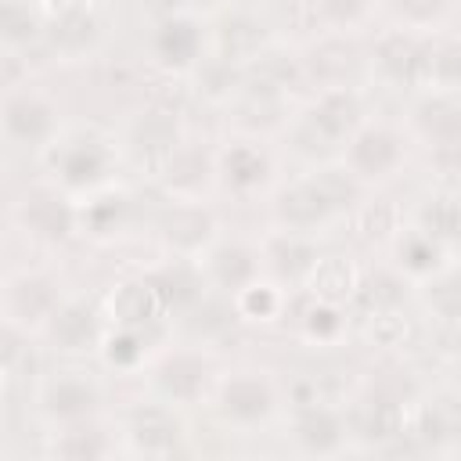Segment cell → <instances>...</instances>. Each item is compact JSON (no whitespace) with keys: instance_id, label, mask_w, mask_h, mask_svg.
<instances>
[{"instance_id":"cell-28","label":"cell","mask_w":461,"mask_h":461,"mask_svg":"<svg viewBox=\"0 0 461 461\" xmlns=\"http://www.w3.org/2000/svg\"><path fill=\"white\" fill-rule=\"evenodd\" d=\"M130 216H133L130 194L126 191H115V187H108V191L101 187L79 209V230H86L94 241H112V238H119L130 227Z\"/></svg>"},{"instance_id":"cell-26","label":"cell","mask_w":461,"mask_h":461,"mask_svg":"<svg viewBox=\"0 0 461 461\" xmlns=\"http://www.w3.org/2000/svg\"><path fill=\"white\" fill-rule=\"evenodd\" d=\"M421 450H450L461 439V403L450 396H436L418 407L407 429Z\"/></svg>"},{"instance_id":"cell-15","label":"cell","mask_w":461,"mask_h":461,"mask_svg":"<svg viewBox=\"0 0 461 461\" xmlns=\"http://www.w3.org/2000/svg\"><path fill=\"white\" fill-rule=\"evenodd\" d=\"M140 277H144V281L151 285V292L158 295L166 317L194 313V310L205 303L209 288H212L209 277H205V270H202V259H191V256H173V259H166V263L144 270Z\"/></svg>"},{"instance_id":"cell-19","label":"cell","mask_w":461,"mask_h":461,"mask_svg":"<svg viewBox=\"0 0 461 461\" xmlns=\"http://www.w3.org/2000/svg\"><path fill=\"white\" fill-rule=\"evenodd\" d=\"M270 176H274V158L256 140H230L216 151V184L234 198H249L263 191Z\"/></svg>"},{"instance_id":"cell-1","label":"cell","mask_w":461,"mask_h":461,"mask_svg":"<svg viewBox=\"0 0 461 461\" xmlns=\"http://www.w3.org/2000/svg\"><path fill=\"white\" fill-rule=\"evenodd\" d=\"M357 176L346 169L342 176L339 173H310V176H299L292 184H285L274 202H270V212H274V223L281 230H299V234H313L321 227H328L357 194Z\"/></svg>"},{"instance_id":"cell-37","label":"cell","mask_w":461,"mask_h":461,"mask_svg":"<svg viewBox=\"0 0 461 461\" xmlns=\"http://www.w3.org/2000/svg\"><path fill=\"white\" fill-rule=\"evenodd\" d=\"M425 306L439 317V321H461V270H439L436 277H429L425 285Z\"/></svg>"},{"instance_id":"cell-34","label":"cell","mask_w":461,"mask_h":461,"mask_svg":"<svg viewBox=\"0 0 461 461\" xmlns=\"http://www.w3.org/2000/svg\"><path fill=\"white\" fill-rule=\"evenodd\" d=\"M295 321H299V331H303L310 342H321V346L339 342L342 331H346V313H342V306H339L335 299H321V295H313V292H310V299L303 303V310H299Z\"/></svg>"},{"instance_id":"cell-8","label":"cell","mask_w":461,"mask_h":461,"mask_svg":"<svg viewBox=\"0 0 461 461\" xmlns=\"http://www.w3.org/2000/svg\"><path fill=\"white\" fill-rule=\"evenodd\" d=\"M148 382L158 400L173 407H187V403H202L205 396H212L216 367L202 349H173L151 364Z\"/></svg>"},{"instance_id":"cell-5","label":"cell","mask_w":461,"mask_h":461,"mask_svg":"<svg viewBox=\"0 0 461 461\" xmlns=\"http://www.w3.org/2000/svg\"><path fill=\"white\" fill-rule=\"evenodd\" d=\"M0 126H4L7 144L14 148H47L58 140L61 112L47 94L32 90L29 83L7 86L4 104H0Z\"/></svg>"},{"instance_id":"cell-18","label":"cell","mask_w":461,"mask_h":461,"mask_svg":"<svg viewBox=\"0 0 461 461\" xmlns=\"http://www.w3.org/2000/svg\"><path fill=\"white\" fill-rule=\"evenodd\" d=\"M198 259H202V270H205L209 285L220 288L230 299L238 292H245L249 285H256L267 270L263 267V249H256L249 241H238V238H230V241L216 238Z\"/></svg>"},{"instance_id":"cell-11","label":"cell","mask_w":461,"mask_h":461,"mask_svg":"<svg viewBox=\"0 0 461 461\" xmlns=\"http://www.w3.org/2000/svg\"><path fill=\"white\" fill-rule=\"evenodd\" d=\"M126 450L137 457H176L187 450V425L173 403H137L122 425Z\"/></svg>"},{"instance_id":"cell-30","label":"cell","mask_w":461,"mask_h":461,"mask_svg":"<svg viewBox=\"0 0 461 461\" xmlns=\"http://www.w3.org/2000/svg\"><path fill=\"white\" fill-rule=\"evenodd\" d=\"M414 227H421L447 249L461 245V191H436L421 198L414 209Z\"/></svg>"},{"instance_id":"cell-4","label":"cell","mask_w":461,"mask_h":461,"mask_svg":"<svg viewBox=\"0 0 461 461\" xmlns=\"http://www.w3.org/2000/svg\"><path fill=\"white\" fill-rule=\"evenodd\" d=\"M364 126V97L346 86H324L299 115V137L313 148H346V140Z\"/></svg>"},{"instance_id":"cell-12","label":"cell","mask_w":461,"mask_h":461,"mask_svg":"<svg viewBox=\"0 0 461 461\" xmlns=\"http://www.w3.org/2000/svg\"><path fill=\"white\" fill-rule=\"evenodd\" d=\"M407 158V140L396 126L385 122H364L346 140V169L360 184H382L389 180Z\"/></svg>"},{"instance_id":"cell-42","label":"cell","mask_w":461,"mask_h":461,"mask_svg":"<svg viewBox=\"0 0 461 461\" xmlns=\"http://www.w3.org/2000/svg\"><path fill=\"white\" fill-rule=\"evenodd\" d=\"M367 7H371V0H313V11H317L328 25H335V29L357 25V22L367 14Z\"/></svg>"},{"instance_id":"cell-3","label":"cell","mask_w":461,"mask_h":461,"mask_svg":"<svg viewBox=\"0 0 461 461\" xmlns=\"http://www.w3.org/2000/svg\"><path fill=\"white\" fill-rule=\"evenodd\" d=\"M277 403H281L277 385L263 371H230V375H220L216 378V389H212V411H216V418L227 429H241V432H252V429H263L267 421H274Z\"/></svg>"},{"instance_id":"cell-36","label":"cell","mask_w":461,"mask_h":461,"mask_svg":"<svg viewBox=\"0 0 461 461\" xmlns=\"http://www.w3.org/2000/svg\"><path fill=\"white\" fill-rule=\"evenodd\" d=\"M281 306H285V295H281V285L274 281H256V285H249L245 292H238L234 295V313L238 317H245V321H270V317H277L281 313Z\"/></svg>"},{"instance_id":"cell-2","label":"cell","mask_w":461,"mask_h":461,"mask_svg":"<svg viewBox=\"0 0 461 461\" xmlns=\"http://www.w3.org/2000/svg\"><path fill=\"white\" fill-rule=\"evenodd\" d=\"M47 166L54 184L65 187L68 194H94L112 180L119 166V148L112 137L97 130H76L50 144Z\"/></svg>"},{"instance_id":"cell-7","label":"cell","mask_w":461,"mask_h":461,"mask_svg":"<svg viewBox=\"0 0 461 461\" xmlns=\"http://www.w3.org/2000/svg\"><path fill=\"white\" fill-rule=\"evenodd\" d=\"M61 303V281L47 270H18L4 281V324L18 328L22 335L43 331Z\"/></svg>"},{"instance_id":"cell-39","label":"cell","mask_w":461,"mask_h":461,"mask_svg":"<svg viewBox=\"0 0 461 461\" xmlns=\"http://www.w3.org/2000/svg\"><path fill=\"white\" fill-rule=\"evenodd\" d=\"M429 86L432 90H457L461 86V40H432Z\"/></svg>"},{"instance_id":"cell-29","label":"cell","mask_w":461,"mask_h":461,"mask_svg":"<svg viewBox=\"0 0 461 461\" xmlns=\"http://www.w3.org/2000/svg\"><path fill=\"white\" fill-rule=\"evenodd\" d=\"M158 342V324H115L101 342V360L115 371L140 367Z\"/></svg>"},{"instance_id":"cell-33","label":"cell","mask_w":461,"mask_h":461,"mask_svg":"<svg viewBox=\"0 0 461 461\" xmlns=\"http://www.w3.org/2000/svg\"><path fill=\"white\" fill-rule=\"evenodd\" d=\"M43 29H47V18L32 0H0V36L7 50L43 40Z\"/></svg>"},{"instance_id":"cell-35","label":"cell","mask_w":461,"mask_h":461,"mask_svg":"<svg viewBox=\"0 0 461 461\" xmlns=\"http://www.w3.org/2000/svg\"><path fill=\"white\" fill-rule=\"evenodd\" d=\"M357 270L342 259V256H328V259H321V267L313 270V277H310V292L313 295H321V299H346V295H353V288H357Z\"/></svg>"},{"instance_id":"cell-9","label":"cell","mask_w":461,"mask_h":461,"mask_svg":"<svg viewBox=\"0 0 461 461\" xmlns=\"http://www.w3.org/2000/svg\"><path fill=\"white\" fill-rule=\"evenodd\" d=\"M148 54H151L155 68H162L169 76L198 72V65L205 61V25H202V18L162 11L151 25Z\"/></svg>"},{"instance_id":"cell-22","label":"cell","mask_w":461,"mask_h":461,"mask_svg":"<svg viewBox=\"0 0 461 461\" xmlns=\"http://www.w3.org/2000/svg\"><path fill=\"white\" fill-rule=\"evenodd\" d=\"M158 238L173 256L198 259L216 241V216L202 202H173L158 216Z\"/></svg>"},{"instance_id":"cell-38","label":"cell","mask_w":461,"mask_h":461,"mask_svg":"<svg viewBox=\"0 0 461 461\" xmlns=\"http://www.w3.org/2000/svg\"><path fill=\"white\" fill-rule=\"evenodd\" d=\"M353 299H357L371 317L389 313V310H396V306H400V299H403V292H400V277H393V274L360 277V281H357V288H353Z\"/></svg>"},{"instance_id":"cell-16","label":"cell","mask_w":461,"mask_h":461,"mask_svg":"<svg viewBox=\"0 0 461 461\" xmlns=\"http://www.w3.org/2000/svg\"><path fill=\"white\" fill-rule=\"evenodd\" d=\"M429 54L432 40L418 29H389L375 43V68L393 86H418L429 83Z\"/></svg>"},{"instance_id":"cell-10","label":"cell","mask_w":461,"mask_h":461,"mask_svg":"<svg viewBox=\"0 0 461 461\" xmlns=\"http://www.w3.org/2000/svg\"><path fill=\"white\" fill-rule=\"evenodd\" d=\"M36 411L54 429L94 421L97 411H101V385L86 371H58V375L40 382Z\"/></svg>"},{"instance_id":"cell-41","label":"cell","mask_w":461,"mask_h":461,"mask_svg":"<svg viewBox=\"0 0 461 461\" xmlns=\"http://www.w3.org/2000/svg\"><path fill=\"white\" fill-rule=\"evenodd\" d=\"M389 7L403 29H432L450 11V0H389Z\"/></svg>"},{"instance_id":"cell-31","label":"cell","mask_w":461,"mask_h":461,"mask_svg":"<svg viewBox=\"0 0 461 461\" xmlns=\"http://www.w3.org/2000/svg\"><path fill=\"white\" fill-rule=\"evenodd\" d=\"M50 457H61V461H97V457H108L115 454V439L94 425V421H79V425H65L54 432L50 447H47Z\"/></svg>"},{"instance_id":"cell-40","label":"cell","mask_w":461,"mask_h":461,"mask_svg":"<svg viewBox=\"0 0 461 461\" xmlns=\"http://www.w3.org/2000/svg\"><path fill=\"white\" fill-rule=\"evenodd\" d=\"M198 76H202V90L212 101H223V97H230L241 86V68L230 61V54L212 58V61H202L198 65Z\"/></svg>"},{"instance_id":"cell-17","label":"cell","mask_w":461,"mask_h":461,"mask_svg":"<svg viewBox=\"0 0 461 461\" xmlns=\"http://www.w3.org/2000/svg\"><path fill=\"white\" fill-rule=\"evenodd\" d=\"M292 443L306 457H331L342 454L349 443V421L346 411L321 403V400H303L292 414Z\"/></svg>"},{"instance_id":"cell-27","label":"cell","mask_w":461,"mask_h":461,"mask_svg":"<svg viewBox=\"0 0 461 461\" xmlns=\"http://www.w3.org/2000/svg\"><path fill=\"white\" fill-rule=\"evenodd\" d=\"M393 263L400 274H407L414 281H429L439 270H447V245H439L421 227H407L393 241Z\"/></svg>"},{"instance_id":"cell-32","label":"cell","mask_w":461,"mask_h":461,"mask_svg":"<svg viewBox=\"0 0 461 461\" xmlns=\"http://www.w3.org/2000/svg\"><path fill=\"white\" fill-rule=\"evenodd\" d=\"M108 306H112L115 324H158L166 317L158 295L151 292V285L144 277H130V281L115 285Z\"/></svg>"},{"instance_id":"cell-21","label":"cell","mask_w":461,"mask_h":461,"mask_svg":"<svg viewBox=\"0 0 461 461\" xmlns=\"http://www.w3.org/2000/svg\"><path fill=\"white\" fill-rule=\"evenodd\" d=\"M43 335L61 353H90V349H101L108 331H104V317H101L97 303H90V299H65L58 306V313L47 321Z\"/></svg>"},{"instance_id":"cell-25","label":"cell","mask_w":461,"mask_h":461,"mask_svg":"<svg viewBox=\"0 0 461 461\" xmlns=\"http://www.w3.org/2000/svg\"><path fill=\"white\" fill-rule=\"evenodd\" d=\"M130 144L140 158H151L158 169L166 166V158L184 144V130H180V119L176 112H166V108H148L133 119L130 126Z\"/></svg>"},{"instance_id":"cell-6","label":"cell","mask_w":461,"mask_h":461,"mask_svg":"<svg viewBox=\"0 0 461 461\" xmlns=\"http://www.w3.org/2000/svg\"><path fill=\"white\" fill-rule=\"evenodd\" d=\"M14 223L36 241L61 245L79 230V209L68 202V191L58 184H32L14 202Z\"/></svg>"},{"instance_id":"cell-23","label":"cell","mask_w":461,"mask_h":461,"mask_svg":"<svg viewBox=\"0 0 461 461\" xmlns=\"http://www.w3.org/2000/svg\"><path fill=\"white\" fill-rule=\"evenodd\" d=\"M411 130L432 148H461V94L457 90H429L411 108Z\"/></svg>"},{"instance_id":"cell-20","label":"cell","mask_w":461,"mask_h":461,"mask_svg":"<svg viewBox=\"0 0 461 461\" xmlns=\"http://www.w3.org/2000/svg\"><path fill=\"white\" fill-rule=\"evenodd\" d=\"M263 267L267 274L285 288H299V285H310L313 270L321 267V249L310 234H299V230H277L270 234L263 245Z\"/></svg>"},{"instance_id":"cell-24","label":"cell","mask_w":461,"mask_h":461,"mask_svg":"<svg viewBox=\"0 0 461 461\" xmlns=\"http://www.w3.org/2000/svg\"><path fill=\"white\" fill-rule=\"evenodd\" d=\"M158 180L166 194H173V202H198V194L216 180V155H205L202 148L184 140L158 169Z\"/></svg>"},{"instance_id":"cell-14","label":"cell","mask_w":461,"mask_h":461,"mask_svg":"<svg viewBox=\"0 0 461 461\" xmlns=\"http://www.w3.org/2000/svg\"><path fill=\"white\" fill-rule=\"evenodd\" d=\"M43 43L61 61H83L104 43V22L86 0H61L58 11L47 18Z\"/></svg>"},{"instance_id":"cell-13","label":"cell","mask_w":461,"mask_h":461,"mask_svg":"<svg viewBox=\"0 0 461 461\" xmlns=\"http://www.w3.org/2000/svg\"><path fill=\"white\" fill-rule=\"evenodd\" d=\"M349 439L360 447H389L407 432L403 400L385 385H367L346 411Z\"/></svg>"},{"instance_id":"cell-43","label":"cell","mask_w":461,"mask_h":461,"mask_svg":"<svg viewBox=\"0 0 461 461\" xmlns=\"http://www.w3.org/2000/svg\"><path fill=\"white\" fill-rule=\"evenodd\" d=\"M223 0H162V11H173V14H205V11H216Z\"/></svg>"}]
</instances>
